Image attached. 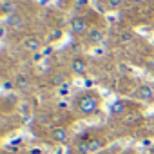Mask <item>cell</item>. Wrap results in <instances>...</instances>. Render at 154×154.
<instances>
[{
  "label": "cell",
  "mask_w": 154,
  "mask_h": 154,
  "mask_svg": "<svg viewBox=\"0 0 154 154\" xmlns=\"http://www.w3.org/2000/svg\"><path fill=\"white\" fill-rule=\"evenodd\" d=\"M98 105H100V100L94 93H84L78 100H76V109H78L80 114L84 116H91L98 111Z\"/></svg>",
  "instance_id": "1"
},
{
  "label": "cell",
  "mask_w": 154,
  "mask_h": 154,
  "mask_svg": "<svg viewBox=\"0 0 154 154\" xmlns=\"http://www.w3.org/2000/svg\"><path fill=\"white\" fill-rule=\"evenodd\" d=\"M85 31H87V22H85L84 18L76 17V18L71 20V33H74V35H82V33H85Z\"/></svg>",
  "instance_id": "2"
},
{
  "label": "cell",
  "mask_w": 154,
  "mask_h": 154,
  "mask_svg": "<svg viewBox=\"0 0 154 154\" xmlns=\"http://www.w3.org/2000/svg\"><path fill=\"white\" fill-rule=\"evenodd\" d=\"M136 98L138 100H143V102H150L154 98V91L150 85H140L138 91H136Z\"/></svg>",
  "instance_id": "3"
},
{
  "label": "cell",
  "mask_w": 154,
  "mask_h": 154,
  "mask_svg": "<svg viewBox=\"0 0 154 154\" xmlns=\"http://www.w3.org/2000/svg\"><path fill=\"white\" fill-rule=\"evenodd\" d=\"M71 71H72L74 74L82 76V74L87 71V63H85V60H84V58H80V56H76V58L71 62Z\"/></svg>",
  "instance_id": "4"
},
{
  "label": "cell",
  "mask_w": 154,
  "mask_h": 154,
  "mask_svg": "<svg viewBox=\"0 0 154 154\" xmlns=\"http://www.w3.org/2000/svg\"><path fill=\"white\" fill-rule=\"evenodd\" d=\"M40 47H42V42H40L36 36H27V38L24 40V49L29 51V53H36Z\"/></svg>",
  "instance_id": "5"
},
{
  "label": "cell",
  "mask_w": 154,
  "mask_h": 154,
  "mask_svg": "<svg viewBox=\"0 0 154 154\" xmlns=\"http://www.w3.org/2000/svg\"><path fill=\"white\" fill-rule=\"evenodd\" d=\"M103 40V31L102 29H91L87 33V42L89 44H100Z\"/></svg>",
  "instance_id": "6"
},
{
  "label": "cell",
  "mask_w": 154,
  "mask_h": 154,
  "mask_svg": "<svg viewBox=\"0 0 154 154\" xmlns=\"http://www.w3.org/2000/svg\"><path fill=\"white\" fill-rule=\"evenodd\" d=\"M8 24H9V27L11 29H22L24 27V18L20 17V15H9V18H8Z\"/></svg>",
  "instance_id": "7"
},
{
  "label": "cell",
  "mask_w": 154,
  "mask_h": 154,
  "mask_svg": "<svg viewBox=\"0 0 154 154\" xmlns=\"http://www.w3.org/2000/svg\"><path fill=\"white\" fill-rule=\"evenodd\" d=\"M125 111H127V107H125L123 102H116V103H112V107H111V114H112V116H123Z\"/></svg>",
  "instance_id": "8"
},
{
  "label": "cell",
  "mask_w": 154,
  "mask_h": 154,
  "mask_svg": "<svg viewBox=\"0 0 154 154\" xmlns=\"http://www.w3.org/2000/svg\"><path fill=\"white\" fill-rule=\"evenodd\" d=\"M53 140H54V141H58V143H63V141L67 140V131H65V129H62V127L54 129V131H53Z\"/></svg>",
  "instance_id": "9"
},
{
  "label": "cell",
  "mask_w": 154,
  "mask_h": 154,
  "mask_svg": "<svg viewBox=\"0 0 154 154\" xmlns=\"http://www.w3.org/2000/svg\"><path fill=\"white\" fill-rule=\"evenodd\" d=\"M91 149H89V141H80L78 143V154H87Z\"/></svg>",
  "instance_id": "10"
},
{
  "label": "cell",
  "mask_w": 154,
  "mask_h": 154,
  "mask_svg": "<svg viewBox=\"0 0 154 154\" xmlns=\"http://www.w3.org/2000/svg\"><path fill=\"white\" fill-rule=\"evenodd\" d=\"M100 147H102V140L94 138V140H91V141H89V149H91V150H98Z\"/></svg>",
  "instance_id": "11"
},
{
  "label": "cell",
  "mask_w": 154,
  "mask_h": 154,
  "mask_svg": "<svg viewBox=\"0 0 154 154\" xmlns=\"http://www.w3.org/2000/svg\"><path fill=\"white\" fill-rule=\"evenodd\" d=\"M122 2H123V0H107V8L109 9H116V8L122 6Z\"/></svg>",
  "instance_id": "12"
},
{
  "label": "cell",
  "mask_w": 154,
  "mask_h": 154,
  "mask_svg": "<svg viewBox=\"0 0 154 154\" xmlns=\"http://www.w3.org/2000/svg\"><path fill=\"white\" fill-rule=\"evenodd\" d=\"M15 85H17V87H20V89H26V87H27V80H26V78H18Z\"/></svg>",
  "instance_id": "13"
},
{
  "label": "cell",
  "mask_w": 154,
  "mask_h": 154,
  "mask_svg": "<svg viewBox=\"0 0 154 154\" xmlns=\"http://www.w3.org/2000/svg\"><path fill=\"white\" fill-rule=\"evenodd\" d=\"M53 84H56V85L63 84V76H62V74H54V76H53Z\"/></svg>",
  "instance_id": "14"
},
{
  "label": "cell",
  "mask_w": 154,
  "mask_h": 154,
  "mask_svg": "<svg viewBox=\"0 0 154 154\" xmlns=\"http://www.w3.org/2000/svg\"><path fill=\"white\" fill-rule=\"evenodd\" d=\"M134 4H141V2H145V0H132Z\"/></svg>",
  "instance_id": "15"
}]
</instances>
